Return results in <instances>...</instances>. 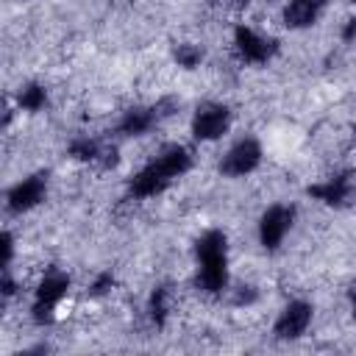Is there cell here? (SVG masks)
<instances>
[{
  "mask_svg": "<svg viewBox=\"0 0 356 356\" xmlns=\"http://www.w3.org/2000/svg\"><path fill=\"white\" fill-rule=\"evenodd\" d=\"M47 195V175L44 172H33L22 181H17L8 195H6V209L11 214H22V211H31L33 206H39Z\"/></svg>",
  "mask_w": 356,
  "mask_h": 356,
  "instance_id": "obj_8",
  "label": "cell"
},
{
  "mask_svg": "<svg viewBox=\"0 0 356 356\" xmlns=\"http://www.w3.org/2000/svg\"><path fill=\"white\" fill-rule=\"evenodd\" d=\"M309 195L317 197V200L325 203V206H342V203H348L350 195H353L350 175L342 172V175H334V178H328V181H323V184H314V186H309Z\"/></svg>",
  "mask_w": 356,
  "mask_h": 356,
  "instance_id": "obj_11",
  "label": "cell"
},
{
  "mask_svg": "<svg viewBox=\"0 0 356 356\" xmlns=\"http://www.w3.org/2000/svg\"><path fill=\"white\" fill-rule=\"evenodd\" d=\"M259 161H261V145L253 136H245L228 147V153L220 161V172L228 178H242V175L253 172L259 167Z\"/></svg>",
  "mask_w": 356,
  "mask_h": 356,
  "instance_id": "obj_6",
  "label": "cell"
},
{
  "mask_svg": "<svg viewBox=\"0 0 356 356\" xmlns=\"http://www.w3.org/2000/svg\"><path fill=\"white\" fill-rule=\"evenodd\" d=\"M192 167V156L184 145H167L153 161H147L128 184V192L134 197H153L159 192H164L175 178H181L184 172H189Z\"/></svg>",
  "mask_w": 356,
  "mask_h": 356,
  "instance_id": "obj_1",
  "label": "cell"
},
{
  "mask_svg": "<svg viewBox=\"0 0 356 356\" xmlns=\"http://www.w3.org/2000/svg\"><path fill=\"white\" fill-rule=\"evenodd\" d=\"M342 39H345V42H353V39H356V17L345 19V28H342Z\"/></svg>",
  "mask_w": 356,
  "mask_h": 356,
  "instance_id": "obj_19",
  "label": "cell"
},
{
  "mask_svg": "<svg viewBox=\"0 0 356 356\" xmlns=\"http://www.w3.org/2000/svg\"><path fill=\"white\" fill-rule=\"evenodd\" d=\"M231 125V111L222 103H200L192 114V136L197 142L220 139Z\"/></svg>",
  "mask_w": 356,
  "mask_h": 356,
  "instance_id": "obj_4",
  "label": "cell"
},
{
  "mask_svg": "<svg viewBox=\"0 0 356 356\" xmlns=\"http://www.w3.org/2000/svg\"><path fill=\"white\" fill-rule=\"evenodd\" d=\"M234 50H236V56L245 64H267L275 56L278 42L275 39H264L261 33H256L248 25H236V31H234Z\"/></svg>",
  "mask_w": 356,
  "mask_h": 356,
  "instance_id": "obj_7",
  "label": "cell"
},
{
  "mask_svg": "<svg viewBox=\"0 0 356 356\" xmlns=\"http://www.w3.org/2000/svg\"><path fill=\"white\" fill-rule=\"evenodd\" d=\"M353 3H356V0H353Z\"/></svg>",
  "mask_w": 356,
  "mask_h": 356,
  "instance_id": "obj_23",
  "label": "cell"
},
{
  "mask_svg": "<svg viewBox=\"0 0 356 356\" xmlns=\"http://www.w3.org/2000/svg\"><path fill=\"white\" fill-rule=\"evenodd\" d=\"M200 58H203L200 47H195V44H189V42L175 44V61H178V67H184V70H195V67L200 64Z\"/></svg>",
  "mask_w": 356,
  "mask_h": 356,
  "instance_id": "obj_16",
  "label": "cell"
},
{
  "mask_svg": "<svg viewBox=\"0 0 356 356\" xmlns=\"http://www.w3.org/2000/svg\"><path fill=\"white\" fill-rule=\"evenodd\" d=\"M197 259V289L206 295H220L228 286V239L222 231L211 228L195 242Z\"/></svg>",
  "mask_w": 356,
  "mask_h": 356,
  "instance_id": "obj_2",
  "label": "cell"
},
{
  "mask_svg": "<svg viewBox=\"0 0 356 356\" xmlns=\"http://www.w3.org/2000/svg\"><path fill=\"white\" fill-rule=\"evenodd\" d=\"M67 292H70V278H67L64 273H58V270L47 273V275L39 281L36 295H33V303H31V317H33V323H39V325L53 323L56 309H58V303L67 298Z\"/></svg>",
  "mask_w": 356,
  "mask_h": 356,
  "instance_id": "obj_3",
  "label": "cell"
},
{
  "mask_svg": "<svg viewBox=\"0 0 356 356\" xmlns=\"http://www.w3.org/2000/svg\"><path fill=\"white\" fill-rule=\"evenodd\" d=\"M309 323H312V306L306 300H292L281 309V314L273 325V334L278 339H298L306 334Z\"/></svg>",
  "mask_w": 356,
  "mask_h": 356,
  "instance_id": "obj_9",
  "label": "cell"
},
{
  "mask_svg": "<svg viewBox=\"0 0 356 356\" xmlns=\"http://www.w3.org/2000/svg\"><path fill=\"white\" fill-rule=\"evenodd\" d=\"M231 3H234V6H248L250 0H231Z\"/></svg>",
  "mask_w": 356,
  "mask_h": 356,
  "instance_id": "obj_21",
  "label": "cell"
},
{
  "mask_svg": "<svg viewBox=\"0 0 356 356\" xmlns=\"http://www.w3.org/2000/svg\"><path fill=\"white\" fill-rule=\"evenodd\" d=\"M19 108H25V111H42L44 106H47V92H44V86H39V83H28V86H22L19 89Z\"/></svg>",
  "mask_w": 356,
  "mask_h": 356,
  "instance_id": "obj_14",
  "label": "cell"
},
{
  "mask_svg": "<svg viewBox=\"0 0 356 356\" xmlns=\"http://www.w3.org/2000/svg\"><path fill=\"white\" fill-rule=\"evenodd\" d=\"M147 312H150V320L156 325H164V320H167V289L164 286H156L153 289L150 303H147Z\"/></svg>",
  "mask_w": 356,
  "mask_h": 356,
  "instance_id": "obj_15",
  "label": "cell"
},
{
  "mask_svg": "<svg viewBox=\"0 0 356 356\" xmlns=\"http://www.w3.org/2000/svg\"><path fill=\"white\" fill-rule=\"evenodd\" d=\"M350 309H353V317H356V286H353V292H350Z\"/></svg>",
  "mask_w": 356,
  "mask_h": 356,
  "instance_id": "obj_20",
  "label": "cell"
},
{
  "mask_svg": "<svg viewBox=\"0 0 356 356\" xmlns=\"http://www.w3.org/2000/svg\"><path fill=\"white\" fill-rule=\"evenodd\" d=\"M114 286V278H111V273H100L97 278H95V284H92V295H106L108 289Z\"/></svg>",
  "mask_w": 356,
  "mask_h": 356,
  "instance_id": "obj_17",
  "label": "cell"
},
{
  "mask_svg": "<svg viewBox=\"0 0 356 356\" xmlns=\"http://www.w3.org/2000/svg\"><path fill=\"white\" fill-rule=\"evenodd\" d=\"M114 153H117L114 147L111 150H103L95 139H75L70 145V156L78 159V161H97L100 156H114Z\"/></svg>",
  "mask_w": 356,
  "mask_h": 356,
  "instance_id": "obj_13",
  "label": "cell"
},
{
  "mask_svg": "<svg viewBox=\"0 0 356 356\" xmlns=\"http://www.w3.org/2000/svg\"><path fill=\"white\" fill-rule=\"evenodd\" d=\"M353 139H356V125H353Z\"/></svg>",
  "mask_w": 356,
  "mask_h": 356,
  "instance_id": "obj_22",
  "label": "cell"
},
{
  "mask_svg": "<svg viewBox=\"0 0 356 356\" xmlns=\"http://www.w3.org/2000/svg\"><path fill=\"white\" fill-rule=\"evenodd\" d=\"M292 220H295V209L292 206H284V203L270 206L259 217V242H261V248L264 250H278L284 236L292 228Z\"/></svg>",
  "mask_w": 356,
  "mask_h": 356,
  "instance_id": "obj_5",
  "label": "cell"
},
{
  "mask_svg": "<svg viewBox=\"0 0 356 356\" xmlns=\"http://www.w3.org/2000/svg\"><path fill=\"white\" fill-rule=\"evenodd\" d=\"M320 11H323V0H289L284 6V22L286 28L300 31V28L314 25Z\"/></svg>",
  "mask_w": 356,
  "mask_h": 356,
  "instance_id": "obj_12",
  "label": "cell"
},
{
  "mask_svg": "<svg viewBox=\"0 0 356 356\" xmlns=\"http://www.w3.org/2000/svg\"><path fill=\"white\" fill-rule=\"evenodd\" d=\"M11 256H14V239H11V234L6 231V234H3V270L11 264Z\"/></svg>",
  "mask_w": 356,
  "mask_h": 356,
  "instance_id": "obj_18",
  "label": "cell"
},
{
  "mask_svg": "<svg viewBox=\"0 0 356 356\" xmlns=\"http://www.w3.org/2000/svg\"><path fill=\"white\" fill-rule=\"evenodd\" d=\"M161 108H164V103H159V106H153V108L134 106V108H128V111L122 114L117 131H120L122 136H142V134H147V131L159 122L161 114H167V111H161Z\"/></svg>",
  "mask_w": 356,
  "mask_h": 356,
  "instance_id": "obj_10",
  "label": "cell"
}]
</instances>
